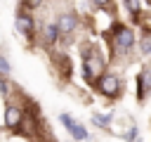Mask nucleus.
I'll list each match as a JSON object with an SVG mask.
<instances>
[{"mask_svg": "<svg viewBox=\"0 0 151 142\" xmlns=\"http://www.w3.org/2000/svg\"><path fill=\"white\" fill-rule=\"evenodd\" d=\"M0 71H2V76L9 73V62H7V57H0Z\"/></svg>", "mask_w": 151, "mask_h": 142, "instance_id": "8", "label": "nucleus"}, {"mask_svg": "<svg viewBox=\"0 0 151 142\" xmlns=\"http://www.w3.org/2000/svg\"><path fill=\"white\" fill-rule=\"evenodd\" d=\"M61 123H64V125H68V128H71V125H73V121H71V118H68V116H66V114H64V116H61Z\"/></svg>", "mask_w": 151, "mask_h": 142, "instance_id": "12", "label": "nucleus"}, {"mask_svg": "<svg viewBox=\"0 0 151 142\" xmlns=\"http://www.w3.org/2000/svg\"><path fill=\"white\" fill-rule=\"evenodd\" d=\"M40 2H42V0H28V5H31V7H35V5H40Z\"/></svg>", "mask_w": 151, "mask_h": 142, "instance_id": "14", "label": "nucleus"}, {"mask_svg": "<svg viewBox=\"0 0 151 142\" xmlns=\"http://www.w3.org/2000/svg\"><path fill=\"white\" fill-rule=\"evenodd\" d=\"M17 28L21 31V33H31V28H33V21H31V17H17Z\"/></svg>", "mask_w": 151, "mask_h": 142, "instance_id": "5", "label": "nucleus"}, {"mask_svg": "<svg viewBox=\"0 0 151 142\" xmlns=\"http://www.w3.org/2000/svg\"><path fill=\"white\" fill-rule=\"evenodd\" d=\"M19 123H21V111L17 106H7V111H5V125L7 128H17Z\"/></svg>", "mask_w": 151, "mask_h": 142, "instance_id": "2", "label": "nucleus"}, {"mask_svg": "<svg viewBox=\"0 0 151 142\" xmlns=\"http://www.w3.org/2000/svg\"><path fill=\"white\" fill-rule=\"evenodd\" d=\"M127 9L137 12V9H139V2H137V0H127Z\"/></svg>", "mask_w": 151, "mask_h": 142, "instance_id": "11", "label": "nucleus"}, {"mask_svg": "<svg viewBox=\"0 0 151 142\" xmlns=\"http://www.w3.org/2000/svg\"><path fill=\"white\" fill-rule=\"evenodd\" d=\"M116 40H118V45L120 47H130L132 45V31H127V28H123V31H118V36H116Z\"/></svg>", "mask_w": 151, "mask_h": 142, "instance_id": "4", "label": "nucleus"}, {"mask_svg": "<svg viewBox=\"0 0 151 142\" xmlns=\"http://www.w3.org/2000/svg\"><path fill=\"white\" fill-rule=\"evenodd\" d=\"M99 90H101L104 95H116V92H118V80H116V76L104 73V76L99 78Z\"/></svg>", "mask_w": 151, "mask_h": 142, "instance_id": "1", "label": "nucleus"}, {"mask_svg": "<svg viewBox=\"0 0 151 142\" xmlns=\"http://www.w3.org/2000/svg\"><path fill=\"white\" fill-rule=\"evenodd\" d=\"M57 26H59V31H61V33H71V31L76 28V19H73L71 14H64V17L59 19V24H57Z\"/></svg>", "mask_w": 151, "mask_h": 142, "instance_id": "3", "label": "nucleus"}, {"mask_svg": "<svg viewBox=\"0 0 151 142\" xmlns=\"http://www.w3.org/2000/svg\"><path fill=\"white\" fill-rule=\"evenodd\" d=\"M146 83H149V85H151V73H146Z\"/></svg>", "mask_w": 151, "mask_h": 142, "instance_id": "15", "label": "nucleus"}, {"mask_svg": "<svg viewBox=\"0 0 151 142\" xmlns=\"http://www.w3.org/2000/svg\"><path fill=\"white\" fill-rule=\"evenodd\" d=\"M109 118H111V116H101V114H94V116H92V121H94V123H99V125H106V123H109Z\"/></svg>", "mask_w": 151, "mask_h": 142, "instance_id": "9", "label": "nucleus"}, {"mask_svg": "<svg viewBox=\"0 0 151 142\" xmlns=\"http://www.w3.org/2000/svg\"><path fill=\"white\" fill-rule=\"evenodd\" d=\"M134 137H137V130H134V128H132V133H127V135H125V140H130V142H132V140H134Z\"/></svg>", "mask_w": 151, "mask_h": 142, "instance_id": "13", "label": "nucleus"}, {"mask_svg": "<svg viewBox=\"0 0 151 142\" xmlns=\"http://www.w3.org/2000/svg\"><path fill=\"white\" fill-rule=\"evenodd\" d=\"M57 33H59V26H54V24H50V26H47V31H45L47 40H54V38H57Z\"/></svg>", "mask_w": 151, "mask_h": 142, "instance_id": "7", "label": "nucleus"}, {"mask_svg": "<svg viewBox=\"0 0 151 142\" xmlns=\"http://www.w3.org/2000/svg\"><path fill=\"white\" fill-rule=\"evenodd\" d=\"M151 52V38H144L142 40V54H149Z\"/></svg>", "mask_w": 151, "mask_h": 142, "instance_id": "10", "label": "nucleus"}, {"mask_svg": "<svg viewBox=\"0 0 151 142\" xmlns=\"http://www.w3.org/2000/svg\"><path fill=\"white\" fill-rule=\"evenodd\" d=\"M68 130H71V135H73L76 140H87V130H85L83 125H78V123H73V125H71Z\"/></svg>", "mask_w": 151, "mask_h": 142, "instance_id": "6", "label": "nucleus"}, {"mask_svg": "<svg viewBox=\"0 0 151 142\" xmlns=\"http://www.w3.org/2000/svg\"><path fill=\"white\" fill-rule=\"evenodd\" d=\"M106 2H109V0H97V5H106Z\"/></svg>", "mask_w": 151, "mask_h": 142, "instance_id": "16", "label": "nucleus"}]
</instances>
